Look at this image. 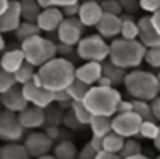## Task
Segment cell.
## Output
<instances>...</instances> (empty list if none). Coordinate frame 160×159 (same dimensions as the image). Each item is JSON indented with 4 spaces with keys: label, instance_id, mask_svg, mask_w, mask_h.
Instances as JSON below:
<instances>
[{
    "label": "cell",
    "instance_id": "obj_1",
    "mask_svg": "<svg viewBox=\"0 0 160 159\" xmlns=\"http://www.w3.org/2000/svg\"><path fill=\"white\" fill-rule=\"evenodd\" d=\"M75 79H77V67L73 65V62L70 58L56 56L38 70V75L32 82L56 93L68 89Z\"/></svg>",
    "mask_w": 160,
    "mask_h": 159
},
{
    "label": "cell",
    "instance_id": "obj_2",
    "mask_svg": "<svg viewBox=\"0 0 160 159\" xmlns=\"http://www.w3.org/2000/svg\"><path fill=\"white\" fill-rule=\"evenodd\" d=\"M145 55H147V46L140 40H124L119 36L111 41L109 60L124 70L138 69L145 62Z\"/></svg>",
    "mask_w": 160,
    "mask_h": 159
},
{
    "label": "cell",
    "instance_id": "obj_3",
    "mask_svg": "<svg viewBox=\"0 0 160 159\" xmlns=\"http://www.w3.org/2000/svg\"><path fill=\"white\" fill-rule=\"evenodd\" d=\"M123 86L133 99L153 101L157 96H160L158 77L157 74H153L150 70H142V69L129 70Z\"/></svg>",
    "mask_w": 160,
    "mask_h": 159
},
{
    "label": "cell",
    "instance_id": "obj_4",
    "mask_svg": "<svg viewBox=\"0 0 160 159\" xmlns=\"http://www.w3.org/2000/svg\"><path fill=\"white\" fill-rule=\"evenodd\" d=\"M123 101L119 89L118 87H102V86H92L83 99L85 106L90 109L92 115L109 116L112 118L118 113V106Z\"/></svg>",
    "mask_w": 160,
    "mask_h": 159
},
{
    "label": "cell",
    "instance_id": "obj_5",
    "mask_svg": "<svg viewBox=\"0 0 160 159\" xmlns=\"http://www.w3.org/2000/svg\"><path fill=\"white\" fill-rule=\"evenodd\" d=\"M21 48L26 55V62L32 63L34 67L41 69L44 63L58 56V43L44 36H34L21 43Z\"/></svg>",
    "mask_w": 160,
    "mask_h": 159
},
{
    "label": "cell",
    "instance_id": "obj_6",
    "mask_svg": "<svg viewBox=\"0 0 160 159\" xmlns=\"http://www.w3.org/2000/svg\"><path fill=\"white\" fill-rule=\"evenodd\" d=\"M111 55V43L101 34L83 36L77 45V56L83 62H106Z\"/></svg>",
    "mask_w": 160,
    "mask_h": 159
},
{
    "label": "cell",
    "instance_id": "obj_7",
    "mask_svg": "<svg viewBox=\"0 0 160 159\" xmlns=\"http://www.w3.org/2000/svg\"><path fill=\"white\" fill-rule=\"evenodd\" d=\"M26 128L19 120V113L2 109L0 113V139L3 142H21Z\"/></svg>",
    "mask_w": 160,
    "mask_h": 159
},
{
    "label": "cell",
    "instance_id": "obj_8",
    "mask_svg": "<svg viewBox=\"0 0 160 159\" xmlns=\"http://www.w3.org/2000/svg\"><path fill=\"white\" fill-rule=\"evenodd\" d=\"M143 118L135 111L129 113H116L112 116V132L123 135L124 139H133L140 135Z\"/></svg>",
    "mask_w": 160,
    "mask_h": 159
},
{
    "label": "cell",
    "instance_id": "obj_9",
    "mask_svg": "<svg viewBox=\"0 0 160 159\" xmlns=\"http://www.w3.org/2000/svg\"><path fill=\"white\" fill-rule=\"evenodd\" d=\"M24 146H26V149L29 151V154H31L32 159H34V157H41V156L51 154V151L55 149L56 144L46 132L34 130V132H31V134L26 135Z\"/></svg>",
    "mask_w": 160,
    "mask_h": 159
},
{
    "label": "cell",
    "instance_id": "obj_10",
    "mask_svg": "<svg viewBox=\"0 0 160 159\" xmlns=\"http://www.w3.org/2000/svg\"><path fill=\"white\" fill-rule=\"evenodd\" d=\"M83 29H85V26L82 24V21L78 17H65V21L56 31L58 43L77 46L80 40L83 38Z\"/></svg>",
    "mask_w": 160,
    "mask_h": 159
},
{
    "label": "cell",
    "instance_id": "obj_11",
    "mask_svg": "<svg viewBox=\"0 0 160 159\" xmlns=\"http://www.w3.org/2000/svg\"><path fill=\"white\" fill-rule=\"evenodd\" d=\"M22 93H24L26 99L29 104L38 106V108H44L51 106L55 103V93L46 89L44 86H38L36 82H29V84L22 86Z\"/></svg>",
    "mask_w": 160,
    "mask_h": 159
},
{
    "label": "cell",
    "instance_id": "obj_12",
    "mask_svg": "<svg viewBox=\"0 0 160 159\" xmlns=\"http://www.w3.org/2000/svg\"><path fill=\"white\" fill-rule=\"evenodd\" d=\"M19 120L26 130H39L46 127V109L29 104L24 111L19 113Z\"/></svg>",
    "mask_w": 160,
    "mask_h": 159
},
{
    "label": "cell",
    "instance_id": "obj_13",
    "mask_svg": "<svg viewBox=\"0 0 160 159\" xmlns=\"http://www.w3.org/2000/svg\"><path fill=\"white\" fill-rule=\"evenodd\" d=\"M22 12H21V2L12 0L10 7L3 14H0V31L3 34L7 33H16L17 28L22 24Z\"/></svg>",
    "mask_w": 160,
    "mask_h": 159
},
{
    "label": "cell",
    "instance_id": "obj_14",
    "mask_svg": "<svg viewBox=\"0 0 160 159\" xmlns=\"http://www.w3.org/2000/svg\"><path fill=\"white\" fill-rule=\"evenodd\" d=\"M0 103H2L3 109H9L14 113H21L29 106L24 93H22V86H16L7 93H0Z\"/></svg>",
    "mask_w": 160,
    "mask_h": 159
},
{
    "label": "cell",
    "instance_id": "obj_15",
    "mask_svg": "<svg viewBox=\"0 0 160 159\" xmlns=\"http://www.w3.org/2000/svg\"><path fill=\"white\" fill-rule=\"evenodd\" d=\"M63 21H65V14L62 9L48 7V9H43V12H41L36 24L39 26V29L43 33H56Z\"/></svg>",
    "mask_w": 160,
    "mask_h": 159
},
{
    "label": "cell",
    "instance_id": "obj_16",
    "mask_svg": "<svg viewBox=\"0 0 160 159\" xmlns=\"http://www.w3.org/2000/svg\"><path fill=\"white\" fill-rule=\"evenodd\" d=\"M102 16H104V9H102L101 2H94V0L82 2L78 19L82 21V24L85 28H97V24L101 22Z\"/></svg>",
    "mask_w": 160,
    "mask_h": 159
},
{
    "label": "cell",
    "instance_id": "obj_17",
    "mask_svg": "<svg viewBox=\"0 0 160 159\" xmlns=\"http://www.w3.org/2000/svg\"><path fill=\"white\" fill-rule=\"evenodd\" d=\"M121 28H123V19L121 16H114V14L104 12L101 22L97 24V34H101L106 40H116L121 36Z\"/></svg>",
    "mask_w": 160,
    "mask_h": 159
},
{
    "label": "cell",
    "instance_id": "obj_18",
    "mask_svg": "<svg viewBox=\"0 0 160 159\" xmlns=\"http://www.w3.org/2000/svg\"><path fill=\"white\" fill-rule=\"evenodd\" d=\"M140 26V36L138 40L142 41L147 48H155L160 46V33L152 22V16H142L138 19Z\"/></svg>",
    "mask_w": 160,
    "mask_h": 159
},
{
    "label": "cell",
    "instance_id": "obj_19",
    "mask_svg": "<svg viewBox=\"0 0 160 159\" xmlns=\"http://www.w3.org/2000/svg\"><path fill=\"white\" fill-rule=\"evenodd\" d=\"M102 75H104V70H102L101 62H85L77 67V79L89 84L90 87L97 86V82L101 81Z\"/></svg>",
    "mask_w": 160,
    "mask_h": 159
},
{
    "label": "cell",
    "instance_id": "obj_20",
    "mask_svg": "<svg viewBox=\"0 0 160 159\" xmlns=\"http://www.w3.org/2000/svg\"><path fill=\"white\" fill-rule=\"evenodd\" d=\"M24 63H26V55H24V51H22L21 46L19 48H9L7 51L2 53V60H0L2 70L16 74Z\"/></svg>",
    "mask_w": 160,
    "mask_h": 159
},
{
    "label": "cell",
    "instance_id": "obj_21",
    "mask_svg": "<svg viewBox=\"0 0 160 159\" xmlns=\"http://www.w3.org/2000/svg\"><path fill=\"white\" fill-rule=\"evenodd\" d=\"M0 159H32L24 142H5L0 147Z\"/></svg>",
    "mask_w": 160,
    "mask_h": 159
},
{
    "label": "cell",
    "instance_id": "obj_22",
    "mask_svg": "<svg viewBox=\"0 0 160 159\" xmlns=\"http://www.w3.org/2000/svg\"><path fill=\"white\" fill-rule=\"evenodd\" d=\"M102 70H104V77H108L109 81L112 82L114 87L124 84V81H126V75H128V72H129V70H124V69H121V67L114 65L111 60H106V62H102Z\"/></svg>",
    "mask_w": 160,
    "mask_h": 159
},
{
    "label": "cell",
    "instance_id": "obj_23",
    "mask_svg": "<svg viewBox=\"0 0 160 159\" xmlns=\"http://www.w3.org/2000/svg\"><path fill=\"white\" fill-rule=\"evenodd\" d=\"M53 156L55 159H78V149L70 139H63V140L56 142L55 149H53Z\"/></svg>",
    "mask_w": 160,
    "mask_h": 159
},
{
    "label": "cell",
    "instance_id": "obj_24",
    "mask_svg": "<svg viewBox=\"0 0 160 159\" xmlns=\"http://www.w3.org/2000/svg\"><path fill=\"white\" fill-rule=\"evenodd\" d=\"M92 135H97V137H106L108 134L112 132V118L109 116H99L94 115L92 116V122L89 125Z\"/></svg>",
    "mask_w": 160,
    "mask_h": 159
},
{
    "label": "cell",
    "instance_id": "obj_25",
    "mask_svg": "<svg viewBox=\"0 0 160 159\" xmlns=\"http://www.w3.org/2000/svg\"><path fill=\"white\" fill-rule=\"evenodd\" d=\"M123 28H121V38L124 40H138L140 36V26H138V21L133 17V14H126L124 12L123 16Z\"/></svg>",
    "mask_w": 160,
    "mask_h": 159
},
{
    "label": "cell",
    "instance_id": "obj_26",
    "mask_svg": "<svg viewBox=\"0 0 160 159\" xmlns=\"http://www.w3.org/2000/svg\"><path fill=\"white\" fill-rule=\"evenodd\" d=\"M21 2V12H22V19L29 22H38L43 7L38 3V0H19Z\"/></svg>",
    "mask_w": 160,
    "mask_h": 159
},
{
    "label": "cell",
    "instance_id": "obj_27",
    "mask_svg": "<svg viewBox=\"0 0 160 159\" xmlns=\"http://www.w3.org/2000/svg\"><path fill=\"white\" fill-rule=\"evenodd\" d=\"M41 33H43V31L39 29V26H38L36 22L22 21V24L17 28V31L14 33V36H16L17 41L24 43L26 40H31V38H34V36H39Z\"/></svg>",
    "mask_w": 160,
    "mask_h": 159
},
{
    "label": "cell",
    "instance_id": "obj_28",
    "mask_svg": "<svg viewBox=\"0 0 160 159\" xmlns=\"http://www.w3.org/2000/svg\"><path fill=\"white\" fill-rule=\"evenodd\" d=\"M124 142H126V139H124L123 135L116 134V132H111V134H108L106 137H102L104 151H108V152H114V154H119L121 151H123Z\"/></svg>",
    "mask_w": 160,
    "mask_h": 159
},
{
    "label": "cell",
    "instance_id": "obj_29",
    "mask_svg": "<svg viewBox=\"0 0 160 159\" xmlns=\"http://www.w3.org/2000/svg\"><path fill=\"white\" fill-rule=\"evenodd\" d=\"M65 113H67V109H63L62 106H58L56 103L48 106L46 108V127H60L63 123Z\"/></svg>",
    "mask_w": 160,
    "mask_h": 159
},
{
    "label": "cell",
    "instance_id": "obj_30",
    "mask_svg": "<svg viewBox=\"0 0 160 159\" xmlns=\"http://www.w3.org/2000/svg\"><path fill=\"white\" fill-rule=\"evenodd\" d=\"M38 70H39L38 67H34L32 63L26 62L24 65H22L21 69L16 72V79H17L19 86H24V84L32 82L34 79H36V75H38Z\"/></svg>",
    "mask_w": 160,
    "mask_h": 159
},
{
    "label": "cell",
    "instance_id": "obj_31",
    "mask_svg": "<svg viewBox=\"0 0 160 159\" xmlns=\"http://www.w3.org/2000/svg\"><path fill=\"white\" fill-rule=\"evenodd\" d=\"M70 109L73 111V115L77 116V120L83 125V127H89V125H90L94 115L90 113V109L85 106V103H83V101H73Z\"/></svg>",
    "mask_w": 160,
    "mask_h": 159
},
{
    "label": "cell",
    "instance_id": "obj_32",
    "mask_svg": "<svg viewBox=\"0 0 160 159\" xmlns=\"http://www.w3.org/2000/svg\"><path fill=\"white\" fill-rule=\"evenodd\" d=\"M67 91H68V94H70L72 101H83L87 98V94H89V91H90V86L85 84V82H82V81H78V79H75Z\"/></svg>",
    "mask_w": 160,
    "mask_h": 159
},
{
    "label": "cell",
    "instance_id": "obj_33",
    "mask_svg": "<svg viewBox=\"0 0 160 159\" xmlns=\"http://www.w3.org/2000/svg\"><path fill=\"white\" fill-rule=\"evenodd\" d=\"M158 130H160V123L157 120H143L142 128H140V137L155 140V137L158 135Z\"/></svg>",
    "mask_w": 160,
    "mask_h": 159
},
{
    "label": "cell",
    "instance_id": "obj_34",
    "mask_svg": "<svg viewBox=\"0 0 160 159\" xmlns=\"http://www.w3.org/2000/svg\"><path fill=\"white\" fill-rule=\"evenodd\" d=\"M142 151H143L142 144L136 140L135 137H133V139H126V142H124V147H123V151L119 152V156L123 157V159H126V157H131V156H138V154H143Z\"/></svg>",
    "mask_w": 160,
    "mask_h": 159
},
{
    "label": "cell",
    "instance_id": "obj_35",
    "mask_svg": "<svg viewBox=\"0 0 160 159\" xmlns=\"http://www.w3.org/2000/svg\"><path fill=\"white\" fill-rule=\"evenodd\" d=\"M133 111H135L136 115H140L143 120H153V116H152V106H150V101L133 99Z\"/></svg>",
    "mask_w": 160,
    "mask_h": 159
},
{
    "label": "cell",
    "instance_id": "obj_36",
    "mask_svg": "<svg viewBox=\"0 0 160 159\" xmlns=\"http://www.w3.org/2000/svg\"><path fill=\"white\" fill-rule=\"evenodd\" d=\"M16 86H19L16 74L7 72V70H0V93H7V91H10Z\"/></svg>",
    "mask_w": 160,
    "mask_h": 159
},
{
    "label": "cell",
    "instance_id": "obj_37",
    "mask_svg": "<svg viewBox=\"0 0 160 159\" xmlns=\"http://www.w3.org/2000/svg\"><path fill=\"white\" fill-rule=\"evenodd\" d=\"M145 63L152 69L160 70V46L155 48H147V55H145Z\"/></svg>",
    "mask_w": 160,
    "mask_h": 159
},
{
    "label": "cell",
    "instance_id": "obj_38",
    "mask_svg": "<svg viewBox=\"0 0 160 159\" xmlns=\"http://www.w3.org/2000/svg\"><path fill=\"white\" fill-rule=\"evenodd\" d=\"M101 5L104 9V12L108 14H114V16H123L124 14V9L119 3V0H102Z\"/></svg>",
    "mask_w": 160,
    "mask_h": 159
},
{
    "label": "cell",
    "instance_id": "obj_39",
    "mask_svg": "<svg viewBox=\"0 0 160 159\" xmlns=\"http://www.w3.org/2000/svg\"><path fill=\"white\" fill-rule=\"evenodd\" d=\"M63 125L67 127V130H73V132L82 130V128H83V125L77 120V116L73 115V111H72V109H67L65 118H63Z\"/></svg>",
    "mask_w": 160,
    "mask_h": 159
},
{
    "label": "cell",
    "instance_id": "obj_40",
    "mask_svg": "<svg viewBox=\"0 0 160 159\" xmlns=\"http://www.w3.org/2000/svg\"><path fill=\"white\" fill-rule=\"evenodd\" d=\"M55 103L58 104V106H62L63 109H70L73 101H72L68 91L65 89V91H56V93H55Z\"/></svg>",
    "mask_w": 160,
    "mask_h": 159
},
{
    "label": "cell",
    "instance_id": "obj_41",
    "mask_svg": "<svg viewBox=\"0 0 160 159\" xmlns=\"http://www.w3.org/2000/svg\"><path fill=\"white\" fill-rule=\"evenodd\" d=\"M140 9L148 14H155L160 10V0H140Z\"/></svg>",
    "mask_w": 160,
    "mask_h": 159
},
{
    "label": "cell",
    "instance_id": "obj_42",
    "mask_svg": "<svg viewBox=\"0 0 160 159\" xmlns=\"http://www.w3.org/2000/svg\"><path fill=\"white\" fill-rule=\"evenodd\" d=\"M97 154H99V152L92 147V144L87 142L85 146H83L82 149L78 151V159H96Z\"/></svg>",
    "mask_w": 160,
    "mask_h": 159
},
{
    "label": "cell",
    "instance_id": "obj_43",
    "mask_svg": "<svg viewBox=\"0 0 160 159\" xmlns=\"http://www.w3.org/2000/svg\"><path fill=\"white\" fill-rule=\"evenodd\" d=\"M77 53V46H72V45H65V43H58V56L68 58L70 55Z\"/></svg>",
    "mask_w": 160,
    "mask_h": 159
},
{
    "label": "cell",
    "instance_id": "obj_44",
    "mask_svg": "<svg viewBox=\"0 0 160 159\" xmlns=\"http://www.w3.org/2000/svg\"><path fill=\"white\" fill-rule=\"evenodd\" d=\"M119 3L123 5L126 14H133L140 7V0H119Z\"/></svg>",
    "mask_w": 160,
    "mask_h": 159
},
{
    "label": "cell",
    "instance_id": "obj_45",
    "mask_svg": "<svg viewBox=\"0 0 160 159\" xmlns=\"http://www.w3.org/2000/svg\"><path fill=\"white\" fill-rule=\"evenodd\" d=\"M80 5H82V2L73 3V5H68V7H65V9H62L63 14H65V17H78Z\"/></svg>",
    "mask_w": 160,
    "mask_h": 159
},
{
    "label": "cell",
    "instance_id": "obj_46",
    "mask_svg": "<svg viewBox=\"0 0 160 159\" xmlns=\"http://www.w3.org/2000/svg\"><path fill=\"white\" fill-rule=\"evenodd\" d=\"M150 106H152V116H153V120H157L160 123V96H157L153 101H150Z\"/></svg>",
    "mask_w": 160,
    "mask_h": 159
},
{
    "label": "cell",
    "instance_id": "obj_47",
    "mask_svg": "<svg viewBox=\"0 0 160 159\" xmlns=\"http://www.w3.org/2000/svg\"><path fill=\"white\" fill-rule=\"evenodd\" d=\"M133 111V99H123L118 106V113H129Z\"/></svg>",
    "mask_w": 160,
    "mask_h": 159
},
{
    "label": "cell",
    "instance_id": "obj_48",
    "mask_svg": "<svg viewBox=\"0 0 160 159\" xmlns=\"http://www.w3.org/2000/svg\"><path fill=\"white\" fill-rule=\"evenodd\" d=\"M80 0H51L53 7H58V9H65L68 5H73V3H78Z\"/></svg>",
    "mask_w": 160,
    "mask_h": 159
},
{
    "label": "cell",
    "instance_id": "obj_49",
    "mask_svg": "<svg viewBox=\"0 0 160 159\" xmlns=\"http://www.w3.org/2000/svg\"><path fill=\"white\" fill-rule=\"evenodd\" d=\"M89 142L92 144V147L97 151V152H101V151H104V144H102V137H97V135H92Z\"/></svg>",
    "mask_w": 160,
    "mask_h": 159
},
{
    "label": "cell",
    "instance_id": "obj_50",
    "mask_svg": "<svg viewBox=\"0 0 160 159\" xmlns=\"http://www.w3.org/2000/svg\"><path fill=\"white\" fill-rule=\"evenodd\" d=\"M96 159H123L119 154H114V152H108V151H101L97 154Z\"/></svg>",
    "mask_w": 160,
    "mask_h": 159
},
{
    "label": "cell",
    "instance_id": "obj_51",
    "mask_svg": "<svg viewBox=\"0 0 160 159\" xmlns=\"http://www.w3.org/2000/svg\"><path fill=\"white\" fill-rule=\"evenodd\" d=\"M152 22H153V26L157 28V31L160 33V10L155 14H152Z\"/></svg>",
    "mask_w": 160,
    "mask_h": 159
},
{
    "label": "cell",
    "instance_id": "obj_52",
    "mask_svg": "<svg viewBox=\"0 0 160 159\" xmlns=\"http://www.w3.org/2000/svg\"><path fill=\"white\" fill-rule=\"evenodd\" d=\"M97 86H102V87H114V86H112V82L109 81L108 77H104V75H102V77H101V81L97 82Z\"/></svg>",
    "mask_w": 160,
    "mask_h": 159
},
{
    "label": "cell",
    "instance_id": "obj_53",
    "mask_svg": "<svg viewBox=\"0 0 160 159\" xmlns=\"http://www.w3.org/2000/svg\"><path fill=\"white\" fill-rule=\"evenodd\" d=\"M10 3H12V0H0V14L5 12V10L10 7Z\"/></svg>",
    "mask_w": 160,
    "mask_h": 159
},
{
    "label": "cell",
    "instance_id": "obj_54",
    "mask_svg": "<svg viewBox=\"0 0 160 159\" xmlns=\"http://www.w3.org/2000/svg\"><path fill=\"white\" fill-rule=\"evenodd\" d=\"M38 3H39L43 9H48V7H53V3H51V0H38Z\"/></svg>",
    "mask_w": 160,
    "mask_h": 159
},
{
    "label": "cell",
    "instance_id": "obj_55",
    "mask_svg": "<svg viewBox=\"0 0 160 159\" xmlns=\"http://www.w3.org/2000/svg\"><path fill=\"white\" fill-rule=\"evenodd\" d=\"M153 146H155V149L160 152V130H158V135L155 137V140H153Z\"/></svg>",
    "mask_w": 160,
    "mask_h": 159
},
{
    "label": "cell",
    "instance_id": "obj_56",
    "mask_svg": "<svg viewBox=\"0 0 160 159\" xmlns=\"http://www.w3.org/2000/svg\"><path fill=\"white\" fill-rule=\"evenodd\" d=\"M126 159H150V157L145 156V154H138V156H131V157H126Z\"/></svg>",
    "mask_w": 160,
    "mask_h": 159
},
{
    "label": "cell",
    "instance_id": "obj_57",
    "mask_svg": "<svg viewBox=\"0 0 160 159\" xmlns=\"http://www.w3.org/2000/svg\"><path fill=\"white\" fill-rule=\"evenodd\" d=\"M34 159H55L53 154H48V156H41V157H34Z\"/></svg>",
    "mask_w": 160,
    "mask_h": 159
},
{
    "label": "cell",
    "instance_id": "obj_58",
    "mask_svg": "<svg viewBox=\"0 0 160 159\" xmlns=\"http://www.w3.org/2000/svg\"><path fill=\"white\" fill-rule=\"evenodd\" d=\"M82 2H89V0H82ZM94 2H102V0H94Z\"/></svg>",
    "mask_w": 160,
    "mask_h": 159
},
{
    "label": "cell",
    "instance_id": "obj_59",
    "mask_svg": "<svg viewBox=\"0 0 160 159\" xmlns=\"http://www.w3.org/2000/svg\"><path fill=\"white\" fill-rule=\"evenodd\" d=\"M157 77H158V82H160V70L157 72Z\"/></svg>",
    "mask_w": 160,
    "mask_h": 159
},
{
    "label": "cell",
    "instance_id": "obj_60",
    "mask_svg": "<svg viewBox=\"0 0 160 159\" xmlns=\"http://www.w3.org/2000/svg\"><path fill=\"white\" fill-rule=\"evenodd\" d=\"M157 159H160V156H158V157H157Z\"/></svg>",
    "mask_w": 160,
    "mask_h": 159
}]
</instances>
